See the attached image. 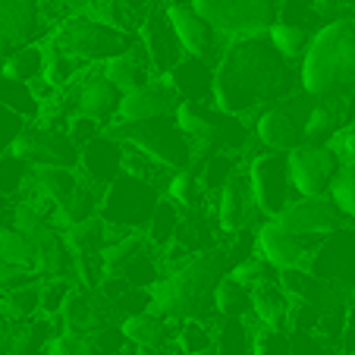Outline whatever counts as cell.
Here are the masks:
<instances>
[{"label": "cell", "instance_id": "1", "mask_svg": "<svg viewBox=\"0 0 355 355\" xmlns=\"http://www.w3.org/2000/svg\"><path fill=\"white\" fill-rule=\"evenodd\" d=\"M295 85H302V76L274 47L270 35L230 41L214 67L217 107L233 116H245L261 107L268 110L277 101L293 98Z\"/></svg>", "mask_w": 355, "mask_h": 355}, {"label": "cell", "instance_id": "2", "mask_svg": "<svg viewBox=\"0 0 355 355\" xmlns=\"http://www.w3.org/2000/svg\"><path fill=\"white\" fill-rule=\"evenodd\" d=\"M252 258V252H242V242H223L211 248L186 268L170 270L151 293H155V311L170 321H186V318H208L214 309V295L223 277L239 261Z\"/></svg>", "mask_w": 355, "mask_h": 355}, {"label": "cell", "instance_id": "3", "mask_svg": "<svg viewBox=\"0 0 355 355\" xmlns=\"http://www.w3.org/2000/svg\"><path fill=\"white\" fill-rule=\"evenodd\" d=\"M299 76L302 92L311 98H330L355 85V16L327 22L311 38Z\"/></svg>", "mask_w": 355, "mask_h": 355}, {"label": "cell", "instance_id": "4", "mask_svg": "<svg viewBox=\"0 0 355 355\" xmlns=\"http://www.w3.org/2000/svg\"><path fill=\"white\" fill-rule=\"evenodd\" d=\"M176 123L192 141L198 161L214 155H242L252 139V129L242 123V116H233L220 107H205V104H182L176 110Z\"/></svg>", "mask_w": 355, "mask_h": 355}, {"label": "cell", "instance_id": "5", "mask_svg": "<svg viewBox=\"0 0 355 355\" xmlns=\"http://www.w3.org/2000/svg\"><path fill=\"white\" fill-rule=\"evenodd\" d=\"M104 132L120 139L123 145H132L145 151L148 157H155L167 170H186L192 167L198 157L192 151V141L180 129L176 116H157V120H141V123H114Z\"/></svg>", "mask_w": 355, "mask_h": 355}, {"label": "cell", "instance_id": "6", "mask_svg": "<svg viewBox=\"0 0 355 355\" xmlns=\"http://www.w3.org/2000/svg\"><path fill=\"white\" fill-rule=\"evenodd\" d=\"M135 41H139V35L116 32L114 26L94 19L92 13H76L60 22V28L54 32L51 44L67 51V54L82 57V60H88L92 67H104L107 60L132 51Z\"/></svg>", "mask_w": 355, "mask_h": 355}, {"label": "cell", "instance_id": "7", "mask_svg": "<svg viewBox=\"0 0 355 355\" xmlns=\"http://www.w3.org/2000/svg\"><path fill=\"white\" fill-rule=\"evenodd\" d=\"M161 198L164 195L157 186L123 173L120 180H114L107 186V195H104V205H101L98 217L107 223L116 239L129 233H145L155 208L161 205Z\"/></svg>", "mask_w": 355, "mask_h": 355}, {"label": "cell", "instance_id": "8", "mask_svg": "<svg viewBox=\"0 0 355 355\" xmlns=\"http://www.w3.org/2000/svg\"><path fill=\"white\" fill-rule=\"evenodd\" d=\"M192 10L230 41L268 35L280 19L277 0H192Z\"/></svg>", "mask_w": 355, "mask_h": 355}, {"label": "cell", "instance_id": "9", "mask_svg": "<svg viewBox=\"0 0 355 355\" xmlns=\"http://www.w3.org/2000/svg\"><path fill=\"white\" fill-rule=\"evenodd\" d=\"M311 107H315V98L305 92L277 101V104H270L268 110L258 114L255 139L261 141L264 148H270V151H280V155H289L295 148L309 145Z\"/></svg>", "mask_w": 355, "mask_h": 355}, {"label": "cell", "instance_id": "10", "mask_svg": "<svg viewBox=\"0 0 355 355\" xmlns=\"http://www.w3.org/2000/svg\"><path fill=\"white\" fill-rule=\"evenodd\" d=\"M126 280L132 286L155 289L164 280V252H157L145 233L120 236L104 252V280Z\"/></svg>", "mask_w": 355, "mask_h": 355}, {"label": "cell", "instance_id": "11", "mask_svg": "<svg viewBox=\"0 0 355 355\" xmlns=\"http://www.w3.org/2000/svg\"><path fill=\"white\" fill-rule=\"evenodd\" d=\"M309 270L334 289L340 299H352L355 295V227H343L336 233L324 236L318 252L311 255Z\"/></svg>", "mask_w": 355, "mask_h": 355}, {"label": "cell", "instance_id": "12", "mask_svg": "<svg viewBox=\"0 0 355 355\" xmlns=\"http://www.w3.org/2000/svg\"><path fill=\"white\" fill-rule=\"evenodd\" d=\"M289 176L299 198H321L330 195L336 176L343 170V157L334 145H302L289 151Z\"/></svg>", "mask_w": 355, "mask_h": 355}, {"label": "cell", "instance_id": "13", "mask_svg": "<svg viewBox=\"0 0 355 355\" xmlns=\"http://www.w3.org/2000/svg\"><path fill=\"white\" fill-rule=\"evenodd\" d=\"M10 151L16 157H22L26 164H32L35 170H41V167L79 170V161H82V148L67 132L47 129L41 123H26V129L16 135Z\"/></svg>", "mask_w": 355, "mask_h": 355}, {"label": "cell", "instance_id": "14", "mask_svg": "<svg viewBox=\"0 0 355 355\" xmlns=\"http://www.w3.org/2000/svg\"><path fill=\"white\" fill-rule=\"evenodd\" d=\"M214 217L220 223L223 236H239L252 227H264V211L255 198L252 189V176L245 170H236L227 180V186L220 189V195L214 198Z\"/></svg>", "mask_w": 355, "mask_h": 355}, {"label": "cell", "instance_id": "15", "mask_svg": "<svg viewBox=\"0 0 355 355\" xmlns=\"http://www.w3.org/2000/svg\"><path fill=\"white\" fill-rule=\"evenodd\" d=\"M248 176H252L255 198H258V205H261L268 220H277V217L295 201L293 176H289V157L280 155V151L258 155L255 161L248 164Z\"/></svg>", "mask_w": 355, "mask_h": 355}, {"label": "cell", "instance_id": "16", "mask_svg": "<svg viewBox=\"0 0 355 355\" xmlns=\"http://www.w3.org/2000/svg\"><path fill=\"white\" fill-rule=\"evenodd\" d=\"M220 236H223L220 223H217V217L208 214V208L186 211L180 230H176V239L170 242V248L164 252V264H167L170 270L186 268V264L195 261L198 255H205V252H211V248L223 245Z\"/></svg>", "mask_w": 355, "mask_h": 355}, {"label": "cell", "instance_id": "17", "mask_svg": "<svg viewBox=\"0 0 355 355\" xmlns=\"http://www.w3.org/2000/svg\"><path fill=\"white\" fill-rule=\"evenodd\" d=\"M277 227H283L286 233L295 236H315V239H324V236L336 233L343 227H352L346 214L340 211L330 195H321V198H299L293 201L280 217H277Z\"/></svg>", "mask_w": 355, "mask_h": 355}, {"label": "cell", "instance_id": "18", "mask_svg": "<svg viewBox=\"0 0 355 355\" xmlns=\"http://www.w3.org/2000/svg\"><path fill=\"white\" fill-rule=\"evenodd\" d=\"M318 245H321V239L286 233V230L277 227L274 220L258 227V233H255V252L274 270H280V274L283 270H295V268H309V261L318 252Z\"/></svg>", "mask_w": 355, "mask_h": 355}, {"label": "cell", "instance_id": "19", "mask_svg": "<svg viewBox=\"0 0 355 355\" xmlns=\"http://www.w3.org/2000/svg\"><path fill=\"white\" fill-rule=\"evenodd\" d=\"M167 16H170V22H173L176 35H180L182 47H186V57L205 60V63H211V67L220 63L230 38H223L211 22L201 19L192 10V3H186V7H167Z\"/></svg>", "mask_w": 355, "mask_h": 355}, {"label": "cell", "instance_id": "20", "mask_svg": "<svg viewBox=\"0 0 355 355\" xmlns=\"http://www.w3.org/2000/svg\"><path fill=\"white\" fill-rule=\"evenodd\" d=\"M141 44H145L148 57H151V67H155V76H167L186 60V47H182L180 35H176L173 22H170L167 10H151L148 19L141 22L139 32Z\"/></svg>", "mask_w": 355, "mask_h": 355}, {"label": "cell", "instance_id": "21", "mask_svg": "<svg viewBox=\"0 0 355 355\" xmlns=\"http://www.w3.org/2000/svg\"><path fill=\"white\" fill-rule=\"evenodd\" d=\"M123 98H126V94L101 73L98 67H94L85 79L76 82V107H79V116L94 120L101 129H107L116 123Z\"/></svg>", "mask_w": 355, "mask_h": 355}, {"label": "cell", "instance_id": "22", "mask_svg": "<svg viewBox=\"0 0 355 355\" xmlns=\"http://www.w3.org/2000/svg\"><path fill=\"white\" fill-rule=\"evenodd\" d=\"M182 107V98L167 79L157 76L155 82H148L139 92H129L120 104V116L116 123H141V120H157V116H176Z\"/></svg>", "mask_w": 355, "mask_h": 355}, {"label": "cell", "instance_id": "23", "mask_svg": "<svg viewBox=\"0 0 355 355\" xmlns=\"http://www.w3.org/2000/svg\"><path fill=\"white\" fill-rule=\"evenodd\" d=\"M110 311L114 309H110L107 299H104L98 289L76 286L60 318H63L69 334H79V336H88V340H92V336L104 334L107 327H114V324H110Z\"/></svg>", "mask_w": 355, "mask_h": 355}, {"label": "cell", "instance_id": "24", "mask_svg": "<svg viewBox=\"0 0 355 355\" xmlns=\"http://www.w3.org/2000/svg\"><path fill=\"white\" fill-rule=\"evenodd\" d=\"M176 88V94L182 98V104H205V107H217L214 98V67L205 60L186 57L173 73L161 76Z\"/></svg>", "mask_w": 355, "mask_h": 355}, {"label": "cell", "instance_id": "25", "mask_svg": "<svg viewBox=\"0 0 355 355\" xmlns=\"http://www.w3.org/2000/svg\"><path fill=\"white\" fill-rule=\"evenodd\" d=\"M123 161H126V145H123L120 139H114L110 132H101L98 139H92L82 148L79 170L88 173L92 180L110 186L114 180L123 176Z\"/></svg>", "mask_w": 355, "mask_h": 355}, {"label": "cell", "instance_id": "26", "mask_svg": "<svg viewBox=\"0 0 355 355\" xmlns=\"http://www.w3.org/2000/svg\"><path fill=\"white\" fill-rule=\"evenodd\" d=\"M41 28H44L41 0H0V32L16 47L35 44Z\"/></svg>", "mask_w": 355, "mask_h": 355}, {"label": "cell", "instance_id": "27", "mask_svg": "<svg viewBox=\"0 0 355 355\" xmlns=\"http://www.w3.org/2000/svg\"><path fill=\"white\" fill-rule=\"evenodd\" d=\"M101 73L107 76V79L114 82L123 94L139 92V88L148 85V82L157 79L155 67H151V57H148L145 44H141V38L135 41L132 51H126V54H120V57H114V60L104 63V67H101Z\"/></svg>", "mask_w": 355, "mask_h": 355}, {"label": "cell", "instance_id": "28", "mask_svg": "<svg viewBox=\"0 0 355 355\" xmlns=\"http://www.w3.org/2000/svg\"><path fill=\"white\" fill-rule=\"evenodd\" d=\"M38 248V274L44 280H79V261H76V252L69 248L63 230H51L47 236H41L35 242Z\"/></svg>", "mask_w": 355, "mask_h": 355}, {"label": "cell", "instance_id": "29", "mask_svg": "<svg viewBox=\"0 0 355 355\" xmlns=\"http://www.w3.org/2000/svg\"><path fill=\"white\" fill-rule=\"evenodd\" d=\"M252 309L255 318L270 330H289L295 311V299L283 289L280 280H268L252 289Z\"/></svg>", "mask_w": 355, "mask_h": 355}, {"label": "cell", "instance_id": "30", "mask_svg": "<svg viewBox=\"0 0 355 355\" xmlns=\"http://www.w3.org/2000/svg\"><path fill=\"white\" fill-rule=\"evenodd\" d=\"M104 195H107V186L98 180H92L88 173L79 170V180H76V189L73 195L67 198V205L60 208V230L67 227H76V223H85V220H94L101 214V205H104Z\"/></svg>", "mask_w": 355, "mask_h": 355}, {"label": "cell", "instance_id": "31", "mask_svg": "<svg viewBox=\"0 0 355 355\" xmlns=\"http://www.w3.org/2000/svg\"><path fill=\"white\" fill-rule=\"evenodd\" d=\"M126 340L139 349H170L176 346V321L157 315V311H145V315L126 318L120 324Z\"/></svg>", "mask_w": 355, "mask_h": 355}, {"label": "cell", "instance_id": "32", "mask_svg": "<svg viewBox=\"0 0 355 355\" xmlns=\"http://www.w3.org/2000/svg\"><path fill=\"white\" fill-rule=\"evenodd\" d=\"M76 180H79V170H67V167H41L32 173V182L22 195H38L47 205H54L57 211L67 205V198L73 195ZM60 217V214H57Z\"/></svg>", "mask_w": 355, "mask_h": 355}, {"label": "cell", "instance_id": "33", "mask_svg": "<svg viewBox=\"0 0 355 355\" xmlns=\"http://www.w3.org/2000/svg\"><path fill=\"white\" fill-rule=\"evenodd\" d=\"M98 293L107 299L110 309L123 311L126 318L155 311L151 309V305H155V293H151V289H141V286H132V283H126V280H114V277H107V280L101 283Z\"/></svg>", "mask_w": 355, "mask_h": 355}, {"label": "cell", "instance_id": "34", "mask_svg": "<svg viewBox=\"0 0 355 355\" xmlns=\"http://www.w3.org/2000/svg\"><path fill=\"white\" fill-rule=\"evenodd\" d=\"M176 346L182 355H217V324L208 318L176 321Z\"/></svg>", "mask_w": 355, "mask_h": 355}, {"label": "cell", "instance_id": "35", "mask_svg": "<svg viewBox=\"0 0 355 355\" xmlns=\"http://www.w3.org/2000/svg\"><path fill=\"white\" fill-rule=\"evenodd\" d=\"M0 73L10 76V79H16V82H26V85L44 79V73H47V44L16 47L13 54L3 60Z\"/></svg>", "mask_w": 355, "mask_h": 355}, {"label": "cell", "instance_id": "36", "mask_svg": "<svg viewBox=\"0 0 355 355\" xmlns=\"http://www.w3.org/2000/svg\"><path fill=\"white\" fill-rule=\"evenodd\" d=\"M167 198L173 205H180L182 211H198L208 205V192L201 186V161H195L192 167L176 170L167 182Z\"/></svg>", "mask_w": 355, "mask_h": 355}, {"label": "cell", "instance_id": "37", "mask_svg": "<svg viewBox=\"0 0 355 355\" xmlns=\"http://www.w3.org/2000/svg\"><path fill=\"white\" fill-rule=\"evenodd\" d=\"M0 270H38V248L19 230H0Z\"/></svg>", "mask_w": 355, "mask_h": 355}, {"label": "cell", "instance_id": "38", "mask_svg": "<svg viewBox=\"0 0 355 355\" xmlns=\"http://www.w3.org/2000/svg\"><path fill=\"white\" fill-rule=\"evenodd\" d=\"M92 69L94 67L88 60H82V57H76V54H67V51H60V47H54V44H47V73H44V79L54 88L63 92V88L76 85L79 79H85Z\"/></svg>", "mask_w": 355, "mask_h": 355}, {"label": "cell", "instance_id": "39", "mask_svg": "<svg viewBox=\"0 0 355 355\" xmlns=\"http://www.w3.org/2000/svg\"><path fill=\"white\" fill-rule=\"evenodd\" d=\"M0 104L7 110H13L16 116H22L26 123H38L41 120V101L35 98L32 85H26V82H16L10 79V76L0 73Z\"/></svg>", "mask_w": 355, "mask_h": 355}, {"label": "cell", "instance_id": "40", "mask_svg": "<svg viewBox=\"0 0 355 355\" xmlns=\"http://www.w3.org/2000/svg\"><path fill=\"white\" fill-rule=\"evenodd\" d=\"M182 214H186V211H182L180 205H173L170 198H161V205L155 208L151 223H148V230H145L148 242H151L157 252H167L170 242L176 239V230H180V223H182Z\"/></svg>", "mask_w": 355, "mask_h": 355}, {"label": "cell", "instance_id": "41", "mask_svg": "<svg viewBox=\"0 0 355 355\" xmlns=\"http://www.w3.org/2000/svg\"><path fill=\"white\" fill-rule=\"evenodd\" d=\"M214 309L220 318H239V321H248L252 315V289L242 286L239 280L233 277H223L220 286H217V295H214Z\"/></svg>", "mask_w": 355, "mask_h": 355}, {"label": "cell", "instance_id": "42", "mask_svg": "<svg viewBox=\"0 0 355 355\" xmlns=\"http://www.w3.org/2000/svg\"><path fill=\"white\" fill-rule=\"evenodd\" d=\"M217 355H255V334L248 321L223 318L217 324Z\"/></svg>", "mask_w": 355, "mask_h": 355}, {"label": "cell", "instance_id": "43", "mask_svg": "<svg viewBox=\"0 0 355 355\" xmlns=\"http://www.w3.org/2000/svg\"><path fill=\"white\" fill-rule=\"evenodd\" d=\"M283 26H295L302 32L318 35L327 22H324V10L318 0H283L280 3V19Z\"/></svg>", "mask_w": 355, "mask_h": 355}, {"label": "cell", "instance_id": "44", "mask_svg": "<svg viewBox=\"0 0 355 355\" xmlns=\"http://www.w3.org/2000/svg\"><path fill=\"white\" fill-rule=\"evenodd\" d=\"M32 173H35L32 164L16 157L13 151H7L0 157V198H19L28 189V182H32Z\"/></svg>", "mask_w": 355, "mask_h": 355}, {"label": "cell", "instance_id": "45", "mask_svg": "<svg viewBox=\"0 0 355 355\" xmlns=\"http://www.w3.org/2000/svg\"><path fill=\"white\" fill-rule=\"evenodd\" d=\"M0 309L10 318H16V321H32L41 311V280L19 289H10V293H0Z\"/></svg>", "mask_w": 355, "mask_h": 355}, {"label": "cell", "instance_id": "46", "mask_svg": "<svg viewBox=\"0 0 355 355\" xmlns=\"http://www.w3.org/2000/svg\"><path fill=\"white\" fill-rule=\"evenodd\" d=\"M239 157L242 155H214V157H205V161H201V186H205L208 198H217L230 176H233L236 170H242Z\"/></svg>", "mask_w": 355, "mask_h": 355}, {"label": "cell", "instance_id": "47", "mask_svg": "<svg viewBox=\"0 0 355 355\" xmlns=\"http://www.w3.org/2000/svg\"><path fill=\"white\" fill-rule=\"evenodd\" d=\"M268 35H270V41H274V47L280 51L283 57H286L289 63L302 60V57H305V51H309V44H311V38H315V35L302 32V28H295V26H283V22H277Z\"/></svg>", "mask_w": 355, "mask_h": 355}, {"label": "cell", "instance_id": "48", "mask_svg": "<svg viewBox=\"0 0 355 355\" xmlns=\"http://www.w3.org/2000/svg\"><path fill=\"white\" fill-rule=\"evenodd\" d=\"M79 286V283L73 280H41V315L44 318H57L63 315V309H67L69 295H73V289Z\"/></svg>", "mask_w": 355, "mask_h": 355}, {"label": "cell", "instance_id": "49", "mask_svg": "<svg viewBox=\"0 0 355 355\" xmlns=\"http://www.w3.org/2000/svg\"><path fill=\"white\" fill-rule=\"evenodd\" d=\"M230 277H233V280H239L242 286L255 289V286H261V283H268V280H280V270L270 268L261 255H252V258H245V261L236 264V268L230 270Z\"/></svg>", "mask_w": 355, "mask_h": 355}, {"label": "cell", "instance_id": "50", "mask_svg": "<svg viewBox=\"0 0 355 355\" xmlns=\"http://www.w3.org/2000/svg\"><path fill=\"white\" fill-rule=\"evenodd\" d=\"M330 198L340 205V211L355 223V161H346L336 176L334 189H330Z\"/></svg>", "mask_w": 355, "mask_h": 355}, {"label": "cell", "instance_id": "51", "mask_svg": "<svg viewBox=\"0 0 355 355\" xmlns=\"http://www.w3.org/2000/svg\"><path fill=\"white\" fill-rule=\"evenodd\" d=\"M255 355H293V340L289 330H255Z\"/></svg>", "mask_w": 355, "mask_h": 355}, {"label": "cell", "instance_id": "52", "mask_svg": "<svg viewBox=\"0 0 355 355\" xmlns=\"http://www.w3.org/2000/svg\"><path fill=\"white\" fill-rule=\"evenodd\" d=\"M44 355H94V346L88 336H79V334H57L54 340L47 343Z\"/></svg>", "mask_w": 355, "mask_h": 355}, {"label": "cell", "instance_id": "53", "mask_svg": "<svg viewBox=\"0 0 355 355\" xmlns=\"http://www.w3.org/2000/svg\"><path fill=\"white\" fill-rule=\"evenodd\" d=\"M22 129H26V120H22V116H16L13 110H7L3 104H0V157L13 148L16 135H19Z\"/></svg>", "mask_w": 355, "mask_h": 355}, {"label": "cell", "instance_id": "54", "mask_svg": "<svg viewBox=\"0 0 355 355\" xmlns=\"http://www.w3.org/2000/svg\"><path fill=\"white\" fill-rule=\"evenodd\" d=\"M340 355H355V295L346 305V327H343V346Z\"/></svg>", "mask_w": 355, "mask_h": 355}, {"label": "cell", "instance_id": "55", "mask_svg": "<svg viewBox=\"0 0 355 355\" xmlns=\"http://www.w3.org/2000/svg\"><path fill=\"white\" fill-rule=\"evenodd\" d=\"M47 3H54L60 13H73L76 16V13H85L94 0H47Z\"/></svg>", "mask_w": 355, "mask_h": 355}, {"label": "cell", "instance_id": "56", "mask_svg": "<svg viewBox=\"0 0 355 355\" xmlns=\"http://www.w3.org/2000/svg\"><path fill=\"white\" fill-rule=\"evenodd\" d=\"M13 51H16V44H13V41H10V38H7V35H3V32H0V63L7 60V57L13 54Z\"/></svg>", "mask_w": 355, "mask_h": 355}, {"label": "cell", "instance_id": "57", "mask_svg": "<svg viewBox=\"0 0 355 355\" xmlns=\"http://www.w3.org/2000/svg\"><path fill=\"white\" fill-rule=\"evenodd\" d=\"M139 355H182L180 346H170V349H139Z\"/></svg>", "mask_w": 355, "mask_h": 355}, {"label": "cell", "instance_id": "58", "mask_svg": "<svg viewBox=\"0 0 355 355\" xmlns=\"http://www.w3.org/2000/svg\"><path fill=\"white\" fill-rule=\"evenodd\" d=\"M186 3H192V0H170V7H186Z\"/></svg>", "mask_w": 355, "mask_h": 355}, {"label": "cell", "instance_id": "59", "mask_svg": "<svg viewBox=\"0 0 355 355\" xmlns=\"http://www.w3.org/2000/svg\"><path fill=\"white\" fill-rule=\"evenodd\" d=\"M330 355H336V352H330Z\"/></svg>", "mask_w": 355, "mask_h": 355}]
</instances>
